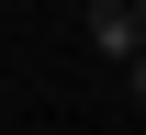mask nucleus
Here are the masks:
<instances>
[{
    "mask_svg": "<svg viewBox=\"0 0 146 135\" xmlns=\"http://www.w3.org/2000/svg\"><path fill=\"white\" fill-rule=\"evenodd\" d=\"M124 11H135V45H146V0H124Z\"/></svg>",
    "mask_w": 146,
    "mask_h": 135,
    "instance_id": "obj_3",
    "label": "nucleus"
},
{
    "mask_svg": "<svg viewBox=\"0 0 146 135\" xmlns=\"http://www.w3.org/2000/svg\"><path fill=\"white\" fill-rule=\"evenodd\" d=\"M90 45H101V57H135V11H124V0H90Z\"/></svg>",
    "mask_w": 146,
    "mask_h": 135,
    "instance_id": "obj_1",
    "label": "nucleus"
},
{
    "mask_svg": "<svg viewBox=\"0 0 146 135\" xmlns=\"http://www.w3.org/2000/svg\"><path fill=\"white\" fill-rule=\"evenodd\" d=\"M124 79H135V101H146V45H135V57H124Z\"/></svg>",
    "mask_w": 146,
    "mask_h": 135,
    "instance_id": "obj_2",
    "label": "nucleus"
}]
</instances>
